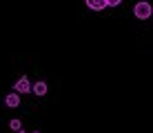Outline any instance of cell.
<instances>
[{
  "mask_svg": "<svg viewBox=\"0 0 153 133\" xmlns=\"http://www.w3.org/2000/svg\"><path fill=\"white\" fill-rule=\"evenodd\" d=\"M151 13H153V7H151L149 0H140V2H135V7H133V16H135L138 20H149V18H151Z\"/></svg>",
  "mask_w": 153,
  "mask_h": 133,
  "instance_id": "6da1fadb",
  "label": "cell"
},
{
  "mask_svg": "<svg viewBox=\"0 0 153 133\" xmlns=\"http://www.w3.org/2000/svg\"><path fill=\"white\" fill-rule=\"evenodd\" d=\"M13 89H16V93H20V95H22V93H29V91H31V82H29V78H27V76H20V78H18V82L13 84Z\"/></svg>",
  "mask_w": 153,
  "mask_h": 133,
  "instance_id": "7a4b0ae2",
  "label": "cell"
},
{
  "mask_svg": "<svg viewBox=\"0 0 153 133\" xmlns=\"http://www.w3.org/2000/svg\"><path fill=\"white\" fill-rule=\"evenodd\" d=\"M84 2L91 11H104L107 9V0H84Z\"/></svg>",
  "mask_w": 153,
  "mask_h": 133,
  "instance_id": "3957f363",
  "label": "cell"
},
{
  "mask_svg": "<svg viewBox=\"0 0 153 133\" xmlns=\"http://www.w3.org/2000/svg\"><path fill=\"white\" fill-rule=\"evenodd\" d=\"M4 104L7 106H11V109H16V106H20V93H16V91H11L4 98Z\"/></svg>",
  "mask_w": 153,
  "mask_h": 133,
  "instance_id": "277c9868",
  "label": "cell"
},
{
  "mask_svg": "<svg viewBox=\"0 0 153 133\" xmlns=\"http://www.w3.org/2000/svg\"><path fill=\"white\" fill-rule=\"evenodd\" d=\"M31 91H33L36 95H40V98H42V95H47V91H49V87H47V82H42V80H40V82L31 84Z\"/></svg>",
  "mask_w": 153,
  "mask_h": 133,
  "instance_id": "5b68a950",
  "label": "cell"
},
{
  "mask_svg": "<svg viewBox=\"0 0 153 133\" xmlns=\"http://www.w3.org/2000/svg\"><path fill=\"white\" fill-rule=\"evenodd\" d=\"M9 126H11V131H18V129H22V122H20L18 118H16V120H11V122H9Z\"/></svg>",
  "mask_w": 153,
  "mask_h": 133,
  "instance_id": "8992f818",
  "label": "cell"
},
{
  "mask_svg": "<svg viewBox=\"0 0 153 133\" xmlns=\"http://www.w3.org/2000/svg\"><path fill=\"white\" fill-rule=\"evenodd\" d=\"M122 0H107V7H120Z\"/></svg>",
  "mask_w": 153,
  "mask_h": 133,
  "instance_id": "52a82bcc",
  "label": "cell"
},
{
  "mask_svg": "<svg viewBox=\"0 0 153 133\" xmlns=\"http://www.w3.org/2000/svg\"><path fill=\"white\" fill-rule=\"evenodd\" d=\"M16 133H25V131H22V129H18V131H16Z\"/></svg>",
  "mask_w": 153,
  "mask_h": 133,
  "instance_id": "ba28073f",
  "label": "cell"
},
{
  "mask_svg": "<svg viewBox=\"0 0 153 133\" xmlns=\"http://www.w3.org/2000/svg\"><path fill=\"white\" fill-rule=\"evenodd\" d=\"M33 133H40V131H33Z\"/></svg>",
  "mask_w": 153,
  "mask_h": 133,
  "instance_id": "9c48e42d",
  "label": "cell"
}]
</instances>
